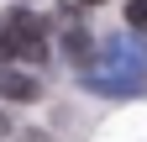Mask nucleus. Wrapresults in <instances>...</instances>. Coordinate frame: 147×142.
<instances>
[{
  "label": "nucleus",
  "instance_id": "7",
  "mask_svg": "<svg viewBox=\"0 0 147 142\" xmlns=\"http://www.w3.org/2000/svg\"><path fill=\"white\" fill-rule=\"evenodd\" d=\"M0 132H5V111H0Z\"/></svg>",
  "mask_w": 147,
  "mask_h": 142
},
{
  "label": "nucleus",
  "instance_id": "5",
  "mask_svg": "<svg viewBox=\"0 0 147 142\" xmlns=\"http://www.w3.org/2000/svg\"><path fill=\"white\" fill-rule=\"evenodd\" d=\"M126 26L137 37H147V0H126Z\"/></svg>",
  "mask_w": 147,
  "mask_h": 142
},
{
  "label": "nucleus",
  "instance_id": "4",
  "mask_svg": "<svg viewBox=\"0 0 147 142\" xmlns=\"http://www.w3.org/2000/svg\"><path fill=\"white\" fill-rule=\"evenodd\" d=\"M89 47H95V42H89V32L79 26V16H68V26H63V53H68L74 63L89 68Z\"/></svg>",
  "mask_w": 147,
  "mask_h": 142
},
{
  "label": "nucleus",
  "instance_id": "1",
  "mask_svg": "<svg viewBox=\"0 0 147 142\" xmlns=\"http://www.w3.org/2000/svg\"><path fill=\"white\" fill-rule=\"evenodd\" d=\"M84 90H95V95H110V100H126V95H142L147 90V53L137 37H110L105 53H100V63L95 68H84Z\"/></svg>",
  "mask_w": 147,
  "mask_h": 142
},
{
  "label": "nucleus",
  "instance_id": "6",
  "mask_svg": "<svg viewBox=\"0 0 147 142\" xmlns=\"http://www.w3.org/2000/svg\"><path fill=\"white\" fill-rule=\"evenodd\" d=\"M16 58V47H11V37H5V32H0V63H11Z\"/></svg>",
  "mask_w": 147,
  "mask_h": 142
},
{
  "label": "nucleus",
  "instance_id": "2",
  "mask_svg": "<svg viewBox=\"0 0 147 142\" xmlns=\"http://www.w3.org/2000/svg\"><path fill=\"white\" fill-rule=\"evenodd\" d=\"M0 32L11 37L16 58H26V63H47V21H42L37 11H5Z\"/></svg>",
  "mask_w": 147,
  "mask_h": 142
},
{
  "label": "nucleus",
  "instance_id": "8",
  "mask_svg": "<svg viewBox=\"0 0 147 142\" xmlns=\"http://www.w3.org/2000/svg\"><path fill=\"white\" fill-rule=\"evenodd\" d=\"M84 5H100V0H84Z\"/></svg>",
  "mask_w": 147,
  "mask_h": 142
},
{
  "label": "nucleus",
  "instance_id": "3",
  "mask_svg": "<svg viewBox=\"0 0 147 142\" xmlns=\"http://www.w3.org/2000/svg\"><path fill=\"white\" fill-rule=\"evenodd\" d=\"M0 95L16 100V105H32V100H42V84H37L32 74H21V68L0 63Z\"/></svg>",
  "mask_w": 147,
  "mask_h": 142
}]
</instances>
